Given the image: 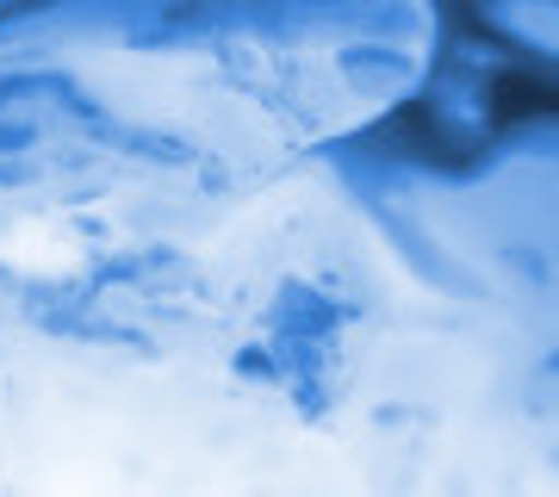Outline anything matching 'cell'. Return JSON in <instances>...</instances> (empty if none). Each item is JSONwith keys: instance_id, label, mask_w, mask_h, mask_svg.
<instances>
[{"instance_id": "1", "label": "cell", "mask_w": 559, "mask_h": 497, "mask_svg": "<svg viewBox=\"0 0 559 497\" xmlns=\"http://www.w3.org/2000/svg\"><path fill=\"white\" fill-rule=\"evenodd\" d=\"M491 113H498L503 125H516V119H535L540 106H547V81L540 75H498L491 81Z\"/></svg>"}]
</instances>
